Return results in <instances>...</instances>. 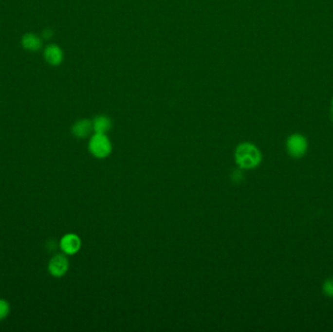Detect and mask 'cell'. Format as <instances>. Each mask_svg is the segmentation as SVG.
Masks as SVG:
<instances>
[{"label":"cell","mask_w":333,"mask_h":332,"mask_svg":"<svg viewBox=\"0 0 333 332\" xmlns=\"http://www.w3.org/2000/svg\"><path fill=\"white\" fill-rule=\"evenodd\" d=\"M235 160L240 167L250 169L256 167L261 163L262 155L254 144L243 142L236 148Z\"/></svg>","instance_id":"6da1fadb"},{"label":"cell","mask_w":333,"mask_h":332,"mask_svg":"<svg viewBox=\"0 0 333 332\" xmlns=\"http://www.w3.org/2000/svg\"><path fill=\"white\" fill-rule=\"evenodd\" d=\"M89 150L96 158H105L111 153L112 145L106 134L94 133L90 139Z\"/></svg>","instance_id":"7a4b0ae2"},{"label":"cell","mask_w":333,"mask_h":332,"mask_svg":"<svg viewBox=\"0 0 333 332\" xmlns=\"http://www.w3.org/2000/svg\"><path fill=\"white\" fill-rule=\"evenodd\" d=\"M308 148V143L306 138L299 133H294L287 138L286 150L290 156L293 158L302 157Z\"/></svg>","instance_id":"3957f363"},{"label":"cell","mask_w":333,"mask_h":332,"mask_svg":"<svg viewBox=\"0 0 333 332\" xmlns=\"http://www.w3.org/2000/svg\"><path fill=\"white\" fill-rule=\"evenodd\" d=\"M68 266V259L65 255L56 254L51 258L48 265V270L53 277H60L67 272Z\"/></svg>","instance_id":"277c9868"},{"label":"cell","mask_w":333,"mask_h":332,"mask_svg":"<svg viewBox=\"0 0 333 332\" xmlns=\"http://www.w3.org/2000/svg\"><path fill=\"white\" fill-rule=\"evenodd\" d=\"M59 246L65 254H75L81 247V240L75 234H66L61 238Z\"/></svg>","instance_id":"5b68a950"},{"label":"cell","mask_w":333,"mask_h":332,"mask_svg":"<svg viewBox=\"0 0 333 332\" xmlns=\"http://www.w3.org/2000/svg\"><path fill=\"white\" fill-rule=\"evenodd\" d=\"M44 56L46 61L51 65H58L63 58V54L61 49L56 45H48L44 50Z\"/></svg>","instance_id":"8992f818"},{"label":"cell","mask_w":333,"mask_h":332,"mask_svg":"<svg viewBox=\"0 0 333 332\" xmlns=\"http://www.w3.org/2000/svg\"><path fill=\"white\" fill-rule=\"evenodd\" d=\"M71 130L74 136L78 138H85L91 133L92 130H93L92 122L87 119L79 120L72 126Z\"/></svg>","instance_id":"52a82bcc"},{"label":"cell","mask_w":333,"mask_h":332,"mask_svg":"<svg viewBox=\"0 0 333 332\" xmlns=\"http://www.w3.org/2000/svg\"><path fill=\"white\" fill-rule=\"evenodd\" d=\"M21 44L25 50L34 52V51H38L41 48L42 41L37 35L33 33H26L23 35L21 39Z\"/></svg>","instance_id":"ba28073f"},{"label":"cell","mask_w":333,"mask_h":332,"mask_svg":"<svg viewBox=\"0 0 333 332\" xmlns=\"http://www.w3.org/2000/svg\"><path fill=\"white\" fill-rule=\"evenodd\" d=\"M111 128V121L106 116H97L92 121V129L95 133L106 134Z\"/></svg>","instance_id":"9c48e42d"},{"label":"cell","mask_w":333,"mask_h":332,"mask_svg":"<svg viewBox=\"0 0 333 332\" xmlns=\"http://www.w3.org/2000/svg\"><path fill=\"white\" fill-rule=\"evenodd\" d=\"M10 312V306L9 303L4 300V299H0V320L4 319Z\"/></svg>","instance_id":"30bf717a"},{"label":"cell","mask_w":333,"mask_h":332,"mask_svg":"<svg viewBox=\"0 0 333 332\" xmlns=\"http://www.w3.org/2000/svg\"><path fill=\"white\" fill-rule=\"evenodd\" d=\"M322 289H323L324 294H326L327 296L333 297V277H330L324 281L322 285Z\"/></svg>","instance_id":"8fae6325"},{"label":"cell","mask_w":333,"mask_h":332,"mask_svg":"<svg viewBox=\"0 0 333 332\" xmlns=\"http://www.w3.org/2000/svg\"><path fill=\"white\" fill-rule=\"evenodd\" d=\"M331 118H332V121H333V107H332V110H331Z\"/></svg>","instance_id":"7c38bea8"},{"label":"cell","mask_w":333,"mask_h":332,"mask_svg":"<svg viewBox=\"0 0 333 332\" xmlns=\"http://www.w3.org/2000/svg\"><path fill=\"white\" fill-rule=\"evenodd\" d=\"M332 105H333V100H332ZM333 107V106H332Z\"/></svg>","instance_id":"4fadbf2b"}]
</instances>
